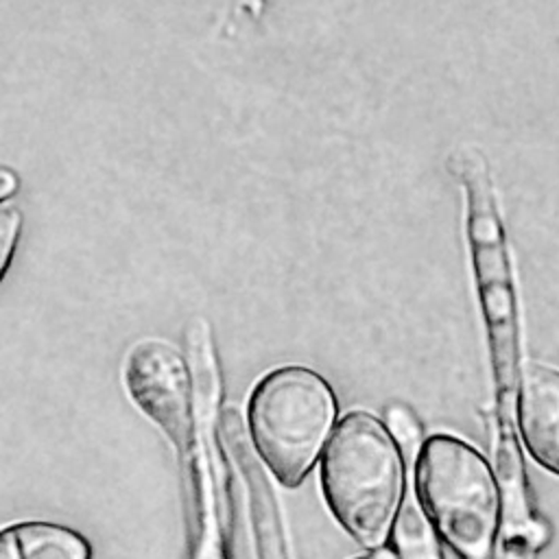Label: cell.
<instances>
[{
	"mask_svg": "<svg viewBox=\"0 0 559 559\" xmlns=\"http://www.w3.org/2000/svg\"><path fill=\"white\" fill-rule=\"evenodd\" d=\"M325 504L362 548H382L406 496L404 454L382 419L352 411L338 419L321 452Z\"/></svg>",
	"mask_w": 559,
	"mask_h": 559,
	"instance_id": "1",
	"label": "cell"
},
{
	"mask_svg": "<svg viewBox=\"0 0 559 559\" xmlns=\"http://www.w3.org/2000/svg\"><path fill=\"white\" fill-rule=\"evenodd\" d=\"M20 234V212L11 205H0V277L9 266Z\"/></svg>",
	"mask_w": 559,
	"mask_h": 559,
	"instance_id": "10",
	"label": "cell"
},
{
	"mask_svg": "<svg viewBox=\"0 0 559 559\" xmlns=\"http://www.w3.org/2000/svg\"><path fill=\"white\" fill-rule=\"evenodd\" d=\"M124 386L135 406L181 452L192 443L190 376L183 356L159 338L133 345L124 362Z\"/></svg>",
	"mask_w": 559,
	"mask_h": 559,
	"instance_id": "5",
	"label": "cell"
},
{
	"mask_svg": "<svg viewBox=\"0 0 559 559\" xmlns=\"http://www.w3.org/2000/svg\"><path fill=\"white\" fill-rule=\"evenodd\" d=\"M518 428L531 459L559 476V369L542 362L522 369Z\"/></svg>",
	"mask_w": 559,
	"mask_h": 559,
	"instance_id": "6",
	"label": "cell"
},
{
	"mask_svg": "<svg viewBox=\"0 0 559 559\" xmlns=\"http://www.w3.org/2000/svg\"><path fill=\"white\" fill-rule=\"evenodd\" d=\"M354 559H397V555H395V550H389V548H373L367 555H360Z\"/></svg>",
	"mask_w": 559,
	"mask_h": 559,
	"instance_id": "12",
	"label": "cell"
},
{
	"mask_svg": "<svg viewBox=\"0 0 559 559\" xmlns=\"http://www.w3.org/2000/svg\"><path fill=\"white\" fill-rule=\"evenodd\" d=\"M0 559H92V548L70 526L28 520L0 528Z\"/></svg>",
	"mask_w": 559,
	"mask_h": 559,
	"instance_id": "7",
	"label": "cell"
},
{
	"mask_svg": "<svg viewBox=\"0 0 559 559\" xmlns=\"http://www.w3.org/2000/svg\"><path fill=\"white\" fill-rule=\"evenodd\" d=\"M384 426L393 435L395 443L400 445L402 454L413 459L419 454V448L424 443L421 439V424L417 415L404 406V404H391L384 411Z\"/></svg>",
	"mask_w": 559,
	"mask_h": 559,
	"instance_id": "9",
	"label": "cell"
},
{
	"mask_svg": "<svg viewBox=\"0 0 559 559\" xmlns=\"http://www.w3.org/2000/svg\"><path fill=\"white\" fill-rule=\"evenodd\" d=\"M397 559H441L435 531L428 524L424 509L413 498H406L393 526Z\"/></svg>",
	"mask_w": 559,
	"mask_h": 559,
	"instance_id": "8",
	"label": "cell"
},
{
	"mask_svg": "<svg viewBox=\"0 0 559 559\" xmlns=\"http://www.w3.org/2000/svg\"><path fill=\"white\" fill-rule=\"evenodd\" d=\"M415 489L435 535L459 559H493L502 496L476 448L445 432L428 437L415 461Z\"/></svg>",
	"mask_w": 559,
	"mask_h": 559,
	"instance_id": "2",
	"label": "cell"
},
{
	"mask_svg": "<svg viewBox=\"0 0 559 559\" xmlns=\"http://www.w3.org/2000/svg\"><path fill=\"white\" fill-rule=\"evenodd\" d=\"M448 170L465 190V231L491 358L498 376L507 369L511 378L518 356V295L493 181L487 162L474 148L452 153Z\"/></svg>",
	"mask_w": 559,
	"mask_h": 559,
	"instance_id": "4",
	"label": "cell"
},
{
	"mask_svg": "<svg viewBox=\"0 0 559 559\" xmlns=\"http://www.w3.org/2000/svg\"><path fill=\"white\" fill-rule=\"evenodd\" d=\"M15 186H17L15 175L9 173V170H4V168H0V199L7 197V194H11V192L15 190Z\"/></svg>",
	"mask_w": 559,
	"mask_h": 559,
	"instance_id": "11",
	"label": "cell"
},
{
	"mask_svg": "<svg viewBox=\"0 0 559 559\" xmlns=\"http://www.w3.org/2000/svg\"><path fill=\"white\" fill-rule=\"evenodd\" d=\"M336 421V395L328 380L304 365L264 373L247 404L255 452L288 489L304 483Z\"/></svg>",
	"mask_w": 559,
	"mask_h": 559,
	"instance_id": "3",
	"label": "cell"
}]
</instances>
